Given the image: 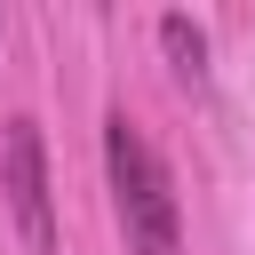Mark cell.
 Here are the masks:
<instances>
[{"label":"cell","mask_w":255,"mask_h":255,"mask_svg":"<svg viewBox=\"0 0 255 255\" xmlns=\"http://www.w3.org/2000/svg\"><path fill=\"white\" fill-rule=\"evenodd\" d=\"M0 183H8V207H16V231H24V255H56L48 151H40V128L32 120H8V135H0Z\"/></svg>","instance_id":"2"},{"label":"cell","mask_w":255,"mask_h":255,"mask_svg":"<svg viewBox=\"0 0 255 255\" xmlns=\"http://www.w3.org/2000/svg\"><path fill=\"white\" fill-rule=\"evenodd\" d=\"M104 167H112V207H120V231H128V255H175L183 239V215H175V183L151 151V135L112 112L104 120Z\"/></svg>","instance_id":"1"},{"label":"cell","mask_w":255,"mask_h":255,"mask_svg":"<svg viewBox=\"0 0 255 255\" xmlns=\"http://www.w3.org/2000/svg\"><path fill=\"white\" fill-rule=\"evenodd\" d=\"M159 40H167V56H175V72H183V80H199V72H207V32H199L191 16H159Z\"/></svg>","instance_id":"3"}]
</instances>
